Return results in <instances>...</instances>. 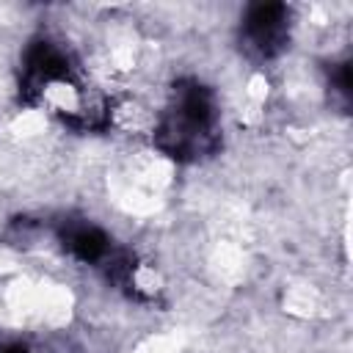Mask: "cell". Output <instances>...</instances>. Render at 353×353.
<instances>
[{"instance_id": "obj_1", "label": "cell", "mask_w": 353, "mask_h": 353, "mask_svg": "<svg viewBox=\"0 0 353 353\" xmlns=\"http://www.w3.org/2000/svg\"><path fill=\"white\" fill-rule=\"evenodd\" d=\"M287 22H290V11L279 3H259L251 6L243 22V44L259 55V58H270L281 50L284 39H287Z\"/></svg>"}]
</instances>
